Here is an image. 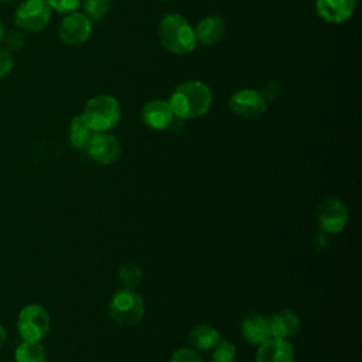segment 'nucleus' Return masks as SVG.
<instances>
[{"label":"nucleus","mask_w":362,"mask_h":362,"mask_svg":"<svg viewBox=\"0 0 362 362\" xmlns=\"http://www.w3.org/2000/svg\"><path fill=\"white\" fill-rule=\"evenodd\" d=\"M212 103L209 86L201 81H187L180 83L170 95L168 105L175 119L187 120L204 116Z\"/></svg>","instance_id":"nucleus-1"},{"label":"nucleus","mask_w":362,"mask_h":362,"mask_svg":"<svg viewBox=\"0 0 362 362\" xmlns=\"http://www.w3.org/2000/svg\"><path fill=\"white\" fill-rule=\"evenodd\" d=\"M157 33L161 45L173 54H188L197 47L195 31L188 20L181 14H165L158 23Z\"/></svg>","instance_id":"nucleus-2"},{"label":"nucleus","mask_w":362,"mask_h":362,"mask_svg":"<svg viewBox=\"0 0 362 362\" xmlns=\"http://www.w3.org/2000/svg\"><path fill=\"white\" fill-rule=\"evenodd\" d=\"M82 117L92 132H107L120 120V105L110 95H96L86 102Z\"/></svg>","instance_id":"nucleus-3"},{"label":"nucleus","mask_w":362,"mask_h":362,"mask_svg":"<svg viewBox=\"0 0 362 362\" xmlns=\"http://www.w3.org/2000/svg\"><path fill=\"white\" fill-rule=\"evenodd\" d=\"M112 320L123 327L137 325L144 317V300L132 288L116 291L109 303Z\"/></svg>","instance_id":"nucleus-4"},{"label":"nucleus","mask_w":362,"mask_h":362,"mask_svg":"<svg viewBox=\"0 0 362 362\" xmlns=\"http://www.w3.org/2000/svg\"><path fill=\"white\" fill-rule=\"evenodd\" d=\"M51 318L47 311L40 304H28L21 308L17 318L18 334L23 341L40 342L49 331Z\"/></svg>","instance_id":"nucleus-5"},{"label":"nucleus","mask_w":362,"mask_h":362,"mask_svg":"<svg viewBox=\"0 0 362 362\" xmlns=\"http://www.w3.org/2000/svg\"><path fill=\"white\" fill-rule=\"evenodd\" d=\"M49 20L51 8L45 0H24L14 14V23L23 31H40Z\"/></svg>","instance_id":"nucleus-6"},{"label":"nucleus","mask_w":362,"mask_h":362,"mask_svg":"<svg viewBox=\"0 0 362 362\" xmlns=\"http://www.w3.org/2000/svg\"><path fill=\"white\" fill-rule=\"evenodd\" d=\"M317 222L322 232L328 235L339 233L348 222V209L345 204L337 198L322 201L317 209Z\"/></svg>","instance_id":"nucleus-7"},{"label":"nucleus","mask_w":362,"mask_h":362,"mask_svg":"<svg viewBox=\"0 0 362 362\" xmlns=\"http://www.w3.org/2000/svg\"><path fill=\"white\" fill-rule=\"evenodd\" d=\"M92 33L90 20L79 11L68 13L59 23L58 37L66 45H78L85 42Z\"/></svg>","instance_id":"nucleus-8"},{"label":"nucleus","mask_w":362,"mask_h":362,"mask_svg":"<svg viewBox=\"0 0 362 362\" xmlns=\"http://www.w3.org/2000/svg\"><path fill=\"white\" fill-rule=\"evenodd\" d=\"M267 102L262 96V93L256 89L243 88L232 93L229 98V109L242 117L253 119L259 117L266 112Z\"/></svg>","instance_id":"nucleus-9"},{"label":"nucleus","mask_w":362,"mask_h":362,"mask_svg":"<svg viewBox=\"0 0 362 362\" xmlns=\"http://www.w3.org/2000/svg\"><path fill=\"white\" fill-rule=\"evenodd\" d=\"M86 153L100 164L115 163L122 153L119 140L107 132H95L92 133L89 141L85 146Z\"/></svg>","instance_id":"nucleus-10"},{"label":"nucleus","mask_w":362,"mask_h":362,"mask_svg":"<svg viewBox=\"0 0 362 362\" xmlns=\"http://www.w3.org/2000/svg\"><path fill=\"white\" fill-rule=\"evenodd\" d=\"M173 110L168 102L161 99L148 100L141 110V120L143 123L153 129V130H165L170 129L171 123L174 122Z\"/></svg>","instance_id":"nucleus-11"},{"label":"nucleus","mask_w":362,"mask_h":362,"mask_svg":"<svg viewBox=\"0 0 362 362\" xmlns=\"http://www.w3.org/2000/svg\"><path fill=\"white\" fill-rule=\"evenodd\" d=\"M255 362H294V351L287 339L270 337L259 345Z\"/></svg>","instance_id":"nucleus-12"},{"label":"nucleus","mask_w":362,"mask_h":362,"mask_svg":"<svg viewBox=\"0 0 362 362\" xmlns=\"http://www.w3.org/2000/svg\"><path fill=\"white\" fill-rule=\"evenodd\" d=\"M356 0H317V14L329 24H339L348 20L355 10Z\"/></svg>","instance_id":"nucleus-13"},{"label":"nucleus","mask_w":362,"mask_h":362,"mask_svg":"<svg viewBox=\"0 0 362 362\" xmlns=\"http://www.w3.org/2000/svg\"><path fill=\"white\" fill-rule=\"evenodd\" d=\"M197 42L204 45H214L218 44L226 34V24L225 20L216 14L206 16L194 28Z\"/></svg>","instance_id":"nucleus-14"},{"label":"nucleus","mask_w":362,"mask_h":362,"mask_svg":"<svg viewBox=\"0 0 362 362\" xmlns=\"http://www.w3.org/2000/svg\"><path fill=\"white\" fill-rule=\"evenodd\" d=\"M240 331H242L243 338L253 345H260L272 337L269 318H266L264 315L256 314V313L247 314L242 320Z\"/></svg>","instance_id":"nucleus-15"},{"label":"nucleus","mask_w":362,"mask_h":362,"mask_svg":"<svg viewBox=\"0 0 362 362\" xmlns=\"http://www.w3.org/2000/svg\"><path fill=\"white\" fill-rule=\"evenodd\" d=\"M272 337L288 339L294 337L300 328V318L293 310H280L269 318Z\"/></svg>","instance_id":"nucleus-16"},{"label":"nucleus","mask_w":362,"mask_h":362,"mask_svg":"<svg viewBox=\"0 0 362 362\" xmlns=\"http://www.w3.org/2000/svg\"><path fill=\"white\" fill-rule=\"evenodd\" d=\"M219 339L221 337L218 329L208 324H198L189 332V342L199 351H211Z\"/></svg>","instance_id":"nucleus-17"},{"label":"nucleus","mask_w":362,"mask_h":362,"mask_svg":"<svg viewBox=\"0 0 362 362\" xmlns=\"http://www.w3.org/2000/svg\"><path fill=\"white\" fill-rule=\"evenodd\" d=\"M90 136L92 130L83 120L82 115H76L69 123V144L76 150L85 148Z\"/></svg>","instance_id":"nucleus-18"},{"label":"nucleus","mask_w":362,"mask_h":362,"mask_svg":"<svg viewBox=\"0 0 362 362\" xmlns=\"http://www.w3.org/2000/svg\"><path fill=\"white\" fill-rule=\"evenodd\" d=\"M16 362H45L47 352L40 342L23 341L14 351Z\"/></svg>","instance_id":"nucleus-19"},{"label":"nucleus","mask_w":362,"mask_h":362,"mask_svg":"<svg viewBox=\"0 0 362 362\" xmlns=\"http://www.w3.org/2000/svg\"><path fill=\"white\" fill-rule=\"evenodd\" d=\"M117 279H119V283L123 288H132L133 290L140 283L141 270L134 263L122 264L119 267V272H117Z\"/></svg>","instance_id":"nucleus-20"},{"label":"nucleus","mask_w":362,"mask_h":362,"mask_svg":"<svg viewBox=\"0 0 362 362\" xmlns=\"http://www.w3.org/2000/svg\"><path fill=\"white\" fill-rule=\"evenodd\" d=\"M209 362H236V346L228 339H219L212 348Z\"/></svg>","instance_id":"nucleus-21"},{"label":"nucleus","mask_w":362,"mask_h":362,"mask_svg":"<svg viewBox=\"0 0 362 362\" xmlns=\"http://www.w3.org/2000/svg\"><path fill=\"white\" fill-rule=\"evenodd\" d=\"M83 14L90 20H100L103 18L110 7H112V0H83Z\"/></svg>","instance_id":"nucleus-22"},{"label":"nucleus","mask_w":362,"mask_h":362,"mask_svg":"<svg viewBox=\"0 0 362 362\" xmlns=\"http://www.w3.org/2000/svg\"><path fill=\"white\" fill-rule=\"evenodd\" d=\"M51 10H55L61 14H68L76 11L81 4V0H45Z\"/></svg>","instance_id":"nucleus-23"},{"label":"nucleus","mask_w":362,"mask_h":362,"mask_svg":"<svg viewBox=\"0 0 362 362\" xmlns=\"http://www.w3.org/2000/svg\"><path fill=\"white\" fill-rule=\"evenodd\" d=\"M170 362H202V359L195 349L180 348L173 354Z\"/></svg>","instance_id":"nucleus-24"},{"label":"nucleus","mask_w":362,"mask_h":362,"mask_svg":"<svg viewBox=\"0 0 362 362\" xmlns=\"http://www.w3.org/2000/svg\"><path fill=\"white\" fill-rule=\"evenodd\" d=\"M14 66V59L7 48H0V79L6 78Z\"/></svg>","instance_id":"nucleus-25"},{"label":"nucleus","mask_w":362,"mask_h":362,"mask_svg":"<svg viewBox=\"0 0 362 362\" xmlns=\"http://www.w3.org/2000/svg\"><path fill=\"white\" fill-rule=\"evenodd\" d=\"M260 93H262V96L264 98L266 102H273V100H276V99L280 98V95H281V88H280V85H279L276 81H269V82L263 86V89H262Z\"/></svg>","instance_id":"nucleus-26"},{"label":"nucleus","mask_w":362,"mask_h":362,"mask_svg":"<svg viewBox=\"0 0 362 362\" xmlns=\"http://www.w3.org/2000/svg\"><path fill=\"white\" fill-rule=\"evenodd\" d=\"M3 40H6V44L8 45V48H11V49H17V48H20L21 45H23V42H24V37H23V34L21 33H18V31H10L8 34H4V38ZM7 48V49H8ZM10 51V49H8Z\"/></svg>","instance_id":"nucleus-27"},{"label":"nucleus","mask_w":362,"mask_h":362,"mask_svg":"<svg viewBox=\"0 0 362 362\" xmlns=\"http://www.w3.org/2000/svg\"><path fill=\"white\" fill-rule=\"evenodd\" d=\"M329 245V239H328V233L325 232H318L315 236H314V246L317 249H325L327 246Z\"/></svg>","instance_id":"nucleus-28"},{"label":"nucleus","mask_w":362,"mask_h":362,"mask_svg":"<svg viewBox=\"0 0 362 362\" xmlns=\"http://www.w3.org/2000/svg\"><path fill=\"white\" fill-rule=\"evenodd\" d=\"M6 338H7V334H6V329L3 328V325L0 324V348L3 346V344H4V341H6Z\"/></svg>","instance_id":"nucleus-29"},{"label":"nucleus","mask_w":362,"mask_h":362,"mask_svg":"<svg viewBox=\"0 0 362 362\" xmlns=\"http://www.w3.org/2000/svg\"><path fill=\"white\" fill-rule=\"evenodd\" d=\"M4 27H3V24H1V21H0V42L3 41V38H4Z\"/></svg>","instance_id":"nucleus-30"},{"label":"nucleus","mask_w":362,"mask_h":362,"mask_svg":"<svg viewBox=\"0 0 362 362\" xmlns=\"http://www.w3.org/2000/svg\"><path fill=\"white\" fill-rule=\"evenodd\" d=\"M0 1H11V0H0Z\"/></svg>","instance_id":"nucleus-31"}]
</instances>
